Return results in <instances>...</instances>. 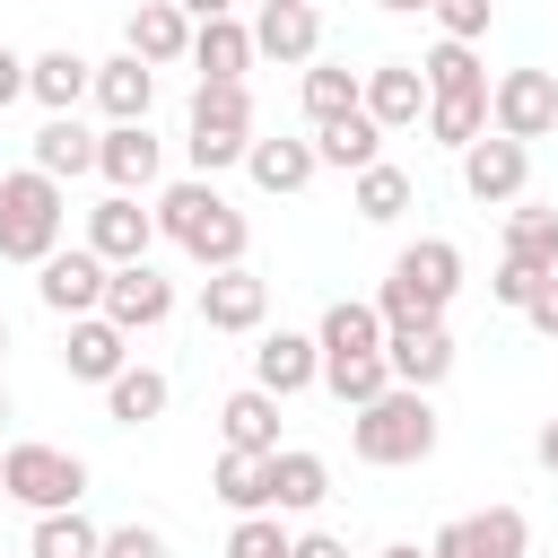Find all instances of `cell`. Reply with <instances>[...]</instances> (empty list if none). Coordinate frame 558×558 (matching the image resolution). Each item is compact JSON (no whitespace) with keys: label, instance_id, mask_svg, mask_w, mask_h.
Here are the masks:
<instances>
[{"label":"cell","instance_id":"6da1fadb","mask_svg":"<svg viewBox=\"0 0 558 558\" xmlns=\"http://www.w3.org/2000/svg\"><path fill=\"white\" fill-rule=\"evenodd\" d=\"M148 218H157V235H166V244H183L201 270H235V262H244V244H253L244 209H235V201H227L209 174H183V183H166Z\"/></svg>","mask_w":558,"mask_h":558},{"label":"cell","instance_id":"7a4b0ae2","mask_svg":"<svg viewBox=\"0 0 558 558\" xmlns=\"http://www.w3.org/2000/svg\"><path fill=\"white\" fill-rule=\"evenodd\" d=\"M453 288H462V244L453 235H418V244L392 253V279H384L375 314H384V331H427V323H445Z\"/></svg>","mask_w":558,"mask_h":558},{"label":"cell","instance_id":"3957f363","mask_svg":"<svg viewBox=\"0 0 558 558\" xmlns=\"http://www.w3.org/2000/svg\"><path fill=\"white\" fill-rule=\"evenodd\" d=\"M349 453H357L366 471H410V462H427V453H436V401L410 392V384L375 392L366 410H349Z\"/></svg>","mask_w":558,"mask_h":558},{"label":"cell","instance_id":"277c9868","mask_svg":"<svg viewBox=\"0 0 558 558\" xmlns=\"http://www.w3.org/2000/svg\"><path fill=\"white\" fill-rule=\"evenodd\" d=\"M61 227H70V201H61L52 174H35V166L0 174V262H44V253H61Z\"/></svg>","mask_w":558,"mask_h":558},{"label":"cell","instance_id":"5b68a950","mask_svg":"<svg viewBox=\"0 0 558 558\" xmlns=\"http://www.w3.org/2000/svg\"><path fill=\"white\" fill-rule=\"evenodd\" d=\"M0 497H17L26 514H61V506H78L87 497V462L70 453V445H9L0 453Z\"/></svg>","mask_w":558,"mask_h":558},{"label":"cell","instance_id":"8992f818","mask_svg":"<svg viewBox=\"0 0 558 558\" xmlns=\"http://www.w3.org/2000/svg\"><path fill=\"white\" fill-rule=\"evenodd\" d=\"M488 131L497 140H541V131H558V70H506V78H488Z\"/></svg>","mask_w":558,"mask_h":558},{"label":"cell","instance_id":"52a82bcc","mask_svg":"<svg viewBox=\"0 0 558 558\" xmlns=\"http://www.w3.org/2000/svg\"><path fill=\"white\" fill-rule=\"evenodd\" d=\"M523 549H532L523 506H480V514H453V523H436V541H427V558H523Z\"/></svg>","mask_w":558,"mask_h":558},{"label":"cell","instance_id":"ba28073f","mask_svg":"<svg viewBox=\"0 0 558 558\" xmlns=\"http://www.w3.org/2000/svg\"><path fill=\"white\" fill-rule=\"evenodd\" d=\"M96 174L113 183V192H157V174H166V148H157V131L148 122H105L96 131Z\"/></svg>","mask_w":558,"mask_h":558},{"label":"cell","instance_id":"9c48e42d","mask_svg":"<svg viewBox=\"0 0 558 558\" xmlns=\"http://www.w3.org/2000/svg\"><path fill=\"white\" fill-rule=\"evenodd\" d=\"M35 270H44V279H35V296H44L61 323H78V314H105V279H113V270H105L87 244H70V253H44Z\"/></svg>","mask_w":558,"mask_h":558},{"label":"cell","instance_id":"30bf717a","mask_svg":"<svg viewBox=\"0 0 558 558\" xmlns=\"http://www.w3.org/2000/svg\"><path fill=\"white\" fill-rule=\"evenodd\" d=\"M523 183H532V148L523 140H497V131H480L471 148H462V192L471 201H523Z\"/></svg>","mask_w":558,"mask_h":558},{"label":"cell","instance_id":"8fae6325","mask_svg":"<svg viewBox=\"0 0 558 558\" xmlns=\"http://www.w3.org/2000/svg\"><path fill=\"white\" fill-rule=\"evenodd\" d=\"M148 244H157V218H148L131 192H105V201L87 209V253H96L105 270H122V262H148Z\"/></svg>","mask_w":558,"mask_h":558},{"label":"cell","instance_id":"7c38bea8","mask_svg":"<svg viewBox=\"0 0 558 558\" xmlns=\"http://www.w3.org/2000/svg\"><path fill=\"white\" fill-rule=\"evenodd\" d=\"M174 314V279L157 270V262H122L113 279H105V323L113 331H157Z\"/></svg>","mask_w":558,"mask_h":558},{"label":"cell","instance_id":"4fadbf2b","mask_svg":"<svg viewBox=\"0 0 558 558\" xmlns=\"http://www.w3.org/2000/svg\"><path fill=\"white\" fill-rule=\"evenodd\" d=\"M262 314H270V279L262 270H209L201 279V323L209 331H227V340H244V331H262Z\"/></svg>","mask_w":558,"mask_h":558},{"label":"cell","instance_id":"5bb4252c","mask_svg":"<svg viewBox=\"0 0 558 558\" xmlns=\"http://www.w3.org/2000/svg\"><path fill=\"white\" fill-rule=\"evenodd\" d=\"M253 384H262L270 401L314 392V384H323V349H314V331H262V340H253Z\"/></svg>","mask_w":558,"mask_h":558},{"label":"cell","instance_id":"9a60e30c","mask_svg":"<svg viewBox=\"0 0 558 558\" xmlns=\"http://www.w3.org/2000/svg\"><path fill=\"white\" fill-rule=\"evenodd\" d=\"M357 113H366L375 131H410V122L427 113V78H418V61H384V70H357Z\"/></svg>","mask_w":558,"mask_h":558},{"label":"cell","instance_id":"2e32d148","mask_svg":"<svg viewBox=\"0 0 558 558\" xmlns=\"http://www.w3.org/2000/svg\"><path fill=\"white\" fill-rule=\"evenodd\" d=\"M122 52L148 61V70H174V61H192V17L174 0H140L131 26H122Z\"/></svg>","mask_w":558,"mask_h":558},{"label":"cell","instance_id":"e0dca14e","mask_svg":"<svg viewBox=\"0 0 558 558\" xmlns=\"http://www.w3.org/2000/svg\"><path fill=\"white\" fill-rule=\"evenodd\" d=\"M384 366H392V384L436 392V384L453 375V331H445V323H427V331H384Z\"/></svg>","mask_w":558,"mask_h":558},{"label":"cell","instance_id":"ac0fdd59","mask_svg":"<svg viewBox=\"0 0 558 558\" xmlns=\"http://www.w3.org/2000/svg\"><path fill=\"white\" fill-rule=\"evenodd\" d=\"M314 61L323 52V17L314 0H279V9H253V61Z\"/></svg>","mask_w":558,"mask_h":558},{"label":"cell","instance_id":"d6986e66","mask_svg":"<svg viewBox=\"0 0 558 558\" xmlns=\"http://www.w3.org/2000/svg\"><path fill=\"white\" fill-rule=\"evenodd\" d=\"M61 366H70V384H113V375L131 366V331H113L105 314H78V323H70Z\"/></svg>","mask_w":558,"mask_h":558},{"label":"cell","instance_id":"ffe728a7","mask_svg":"<svg viewBox=\"0 0 558 558\" xmlns=\"http://www.w3.org/2000/svg\"><path fill=\"white\" fill-rule=\"evenodd\" d=\"M96 87V61L87 52H70V44H52V52H35L26 61V96L44 105V113H78V96Z\"/></svg>","mask_w":558,"mask_h":558},{"label":"cell","instance_id":"44dd1931","mask_svg":"<svg viewBox=\"0 0 558 558\" xmlns=\"http://www.w3.org/2000/svg\"><path fill=\"white\" fill-rule=\"evenodd\" d=\"M218 445H227V453H279V401H270L262 384L227 392V401H218Z\"/></svg>","mask_w":558,"mask_h":558},{"label":"cell","instance_id":"7402d4cb","mask_svg":"<svg viewBox=\"0 0 558 558\" xmlns=\"http://www.w3.org/2000/svg\"><path fill=\"white\" fill-rule=\"evenodd\" d=\"M323 497H331V462L305 445H279L270 453V514H314Z\"/></svg>","mask_w":558,"mask_h":558},{"label":"cell","instance_id":"603a6c76","mask_svg":"<svg viewBox=\"0 0 558 558\" xmlns=\"http://www.w3.org/2000/svg\"><path fill=\"white\" fill-rule=\"evenodd\" d=\"M87 96L105 105V122H148V105H157V70L131 61V52H113V61H96V87H87Z\"/></svg>","mask_w":558,"mask_h":558},{"label":"cell","instance_id":"cb8c5ba5","mask_svg":"<svg viewBox=\"0 0 558 558\" xmlns=\"http://www.w3.org/2000/svg\"><path fill=\"white\" fill-rule=\"evenodd\" d=\"M35 174H52V183L96 174V131H87L78 113H44V131H35Z\"/></svg>","mask_w":558,"mask_h":558},{"label":"cell","instance_id":"d4e9b609","mask_svg":"<svg viewBox=\"0 0 558 558\" xmlns=\"http://www.w3.org/2000/svg\"><path fill=\"white\" fill-rule=\"evenodd\" d=\"M192 70L201 78H244L253 70V26L244 17H201L192 26Z\"/></svg>","mask_w":558,"mask_h":558},{"label":"cell","instance_id":"484cf974","mask_svg":"<svg viewBox=\"0 0 558 558\" xmlns=\"http://www.w3.org/2000/svg\"><path fill=\"white\" fill-rule=\"evenodd\" d=\"M314 349H323V357H375V349H384V314H375L366 296H340V305H323Z\"/></svg>","mask_w":558,"mask_h":558},{"label":"cell","instance_id":"4316f807","mask_svg":"<svg viewBox=\"0 0 558 558\" xmlns=\"http://www.w3.org/2000/svg\"><path fill=\"white\" fill-rule=\"evenodd\" d=\"M209 497H218L227 514H270V453H227V445H218Z\"/></svg>","mask_w":558,"mask_h":558},{"label":"cell","instance_id":"83f0119b","mask_svg":"<svg viewBox=\"0 0 558 558\" xmlns=\"http://www.w3.org/2000/svg\"><path fill=\"white\" fill-rule=\"evenodd\" d=\"M192 131L253 140V87H244V78H201V87H192Z\"/></svg>","mask_w":558,"mask_h":558},{"label":"cell","instance_id":"f1b7e54d","mask_svg":"<svg viewBox=\"0 0 558 558\" xmlns=\"http://www.w3.org/2000/svg\"><path fill=\"white\" fill-rule=\"evenodd\" d=\"M244 174H253L262 192H305L323 166H314V140H253V148H244Z\"/></svg>","mask_w":558,"mask_h":558},{"label":"cell","instance_id":"f546056e","mask_svg":"<svg viewBox=\"0 0 558 558\" xmlns=\"http://www.w3.org/2000/svg\"><path fill=\"white\" fill-rule=\"evenodd\" d=\"M384 157V131L366 122V113H340V122H323L314 131V166H340V174H366Z\"/></svg>","mask_w":558,"mask_h":558},{"label":"cell","instance_id":"4dcf8cb0","mask_svg":"<svg viewBox=\"0 0 558 558\" xmlns=\"http://www.w3.org/2000/svg\"><path fill=\"white\" fill-rule=\"evenodd\" d=\"M166 401H174V384H166L157 366H122V375L105 384V410H113V427H148V418H166Z\"/></svg>","mask_w":558,"mask_h":558},{"label":"cell","instance_id":"1f68e13d","mask_svg":"<svg viewBox=\"0 0 558 558\" xmlns=\"http://www.w3.org/2000/svg\"><path fill=\"white\" fill-rule=\"evenodd\" d=\"M506 262H523V270H541V279H558V209H506Z\"/></svg>","mask_w":558,"mask_h":558},{"label":"cell","instance_id":"d6a6232c","mask_svg":"<svg viewBox=\"0 0 558 558\" xmlns=\"http://www.w3.org/2000/svg\"><path fill=\"white\" fill-rule=\"evenodd\" d=\"M480 131H488V87H471V96H427V140H436V148L462 157Z\"/></svg>","mask_w":558,"mask_h":558},{"label":"cell","instance_id":"836d02e7","mask_svg":"<svg viewBox=\"0 0 558 558\" xmlns=\"http://www.w3.org/2000/svg\"><path fill=\"white\" fill-rule=\"evenodd\" d=\"M349 209H357V218H366V227H392V218H401V209H410V174H401V166H384V157H375V166H366V174H349Z\"/></svg>","mask_w":558,"mask_h":558},{"label":"cell","instance_id":"e575fe53","mask_svg":"<svg viewBox=\"0 0 558 558\" xmlns=\"http://www.w3.org/2000/svg\"><path fill=\"white\" fill-rule=\"evenodd\" d=\"M323 392H331L340 410H366L375 392H392V366H384V349H375V357H323Z\"/></svg>","mask_w":558,"mask_h":558},{"label":"cell","instance_id":"d590c367","mask_svg":"<svg viewBox=\"0 0 558 558\" xmlns=\"http://www.w3.org/2000/svg\"><path fill=\"white\" fill-rule=\"evenodd\" d=\"M96 523L78 514V506H61V514H35V532H26V558H96Z\"/></svg>","mask_w":558,"mask_h":558},{"label":"cell","instance_id":"8d00e7d4","mask_svg":"<svg viewBox=\"0 0 558 558\" xmlns=\"http://www.w3.org/2000/svg\"><path fill=\"white\" fill-rule=\"evenodd\" d=\"M418 78H427V96H471V87H488V61L471 44H445L436 35V52L418 61Z\"/></svg>","mask_w":558,"mask_h":558},{"label":"cell","instance_id":"74e56055","mask_svg":"<svg viewBox=\"0 0 558 558\" xmlns=\"http://www.w3.org/2000/svg\"><path fill=\"white\" fill-rule=\"evenodd\" d=\"M340 113H357V70H305V122L323 131V122H340Z\"/></svg>","mask_w":558,"mask_h":558},{"label":"cell","instance_id":"f35d334b","mask_svg":"<svg viewBox=\"0 0 558 558\" xmlns=\"http://www.w3.org/2000/svg\"><path fill=\"white\" fill-rule=\"evenodd\" d=\"M288 523L279 514H235V532H227V558H288Z\"/></svg>","mask_w":558,"mask_h":558},{"label":"cell","instance_id":"ab89813d","mask_svg":"<svg viewBox=\"0 0 558 558\" xmlns=\"http://www.w3.org/2000/svg\"><path fill=\"white\" fill-rule=\"evenodd\" d=\"M427 17L445 26V44H480L488 35V0H427Z\"/></svg>","mask_w":558,"mask_h":558},{"label":"cell","instance_id":"60d3db41","mask_svg":"<svg viewBox=\"0 0 558 558\" xmlns=\"http://www.w3.org/2000/svg\"><path fill=\"white\" fill-rule=\"evenodd\" d=\"M96 558H174V549H166V532H148V523H113V532L96 541Z\"/></svg>","mask_w":558,"mask_h":558},{"label":"cell","instance_id":"b9f144b4","mask_svg":"<svg viewBox=\"0 0 558 558\" xmlns=\"http://www.w3.org/2000/svg\"><path fill=\"white\" fill-rule=\"evenodd\" d=\"M532 288H541V270H523V262H506V253H497V279H488V296L523 314V305H532Z\"/></svg>","mask_w":558,"mask_h":558},{"label":"cell","instance_id":"7bdbcfd3","mask_svg":"<svg viewBox=\"0 0 558 558\" xmlns=\"http://www.w3.org/2000/svg\"><path fill=\"white\" fill-rule=\"evenodd\" d=\"M523 314H532V331H549V340H558V279H541V288H532V305H523Z\"/></svg>","mask_w":558,"mask_h":558},{"label":"cell","instance_id":"ee69618b","mask_svg":"<svg viewBox=\"0 0 558 558\" xmlns=\"http://www.w3.org/2000/svg\"><path fill=\"white\" fill-rule=\"evenodd\" d=\"M288 558H349V541H340V532H296Z\"/></svg>","mask_w":558,"mask_h":558},{"label":"cell","instance_id":"f6af8a7d","mask_svg":"<svg viewBox=\"0 0 558 558\" xmlns=\"http://www.w3.org/2000/svg\"><path fill=\"white\" fill-rule=\"evenodd\" d=\"M17 96H26V52L0 44V105H17Z\"/></svg>","mask_w":558,"mask_h":558},{"label":"cell","instance_id":"bcb514c9","mask_svg":"<svg viewBox=\"0 0 558 558\" xmlns=\"http://www.w3.org/2000/svg\"><path fill=\"white\" fill-rule=\"evenodd\" d=\"M532 462L558 480V418H541V436H532Z\"/></svg>","mask_w":558,"mask_h":558},{"label":"cell","instance_id":"7dc6e473","mask_svg":"<svg viewBox=\"0 0 558 558\" xmlns=\"http://www.w3.org/2000/svg\"><path fill=\"white\" fill-rule=\"evenodd\" d=\"M174 9H183V17H192V26H201V17H235V9H244V0H174Z\"/></svg>","mask_w":558,"mask_h":558},{"label":"cell","instance_id":"c3c4849f","mask_svg":"<svg viewBox=\"0 0 558 558\" xmlns=\"http://www.w3.org/2000/svg\"><path fill=\"white\" fill-rule=\"evenodd\" d=\"M384 558H427V549H418V541H392V549H384Z\"/></svg>","mask_w":558,"mask_h":558},{"label":"cell","instance_id":"681fc988","mask_svg":"<svg viewBox=\"0 0 558 558\" xmlns=\"http://www.w3.org/2000/svg\"><path fill=\"white\" fill-rule=\"evenodd\" d=\"M375 9H427V0H375Z\"/></svg>","mask_w":558,"mask_h":558},{"label":"cell","instance_id":"f907efd6","mask_svg":"<svg viewBox=\"0 0 558 558\" xmlns=\"http://www.w3.org/2000/svg\"><path fill=\"white\" fill-rule=\"evenodd\" d=\"M0 427H9V392H0Z\"/></svg>","mask_w":558,"mask_h":558},{"label":"cell","instance_id":"816d5d0a","mask_svg":"<svg viewBox=\"0 0 558 558\" xmlns=\"http://www.w3.org/2000/svg\"><path fill=\"white\" fill-rule=\"evenodd\" d=\"M0 357H9V323H0Z\"/></svg>","mask_w":558,"mask_h":558},{"label":"cell","instance_id":"f5cc1de1","mask_svg":"<svg viewBox=\"0 0 558 558\" xmlns=\"http://www.w3.org/2000/svg\"><path fill=\"white\" fill-rule=\"evenodd\" d=\"M253 9H279V0H253Z\"/></svg>","mask_w":558,"mask_h":558}]
</instances>
